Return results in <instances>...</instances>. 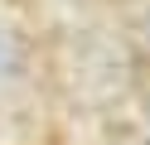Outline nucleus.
<instances>
[{
  "label": "nucleus",
  "instance_id": "f257e3e1",
  "mask_svg": "<svg viewBox=\"0 0 150 145\" xmlns=\"http://www.w3.org/2000/svg\"><path fill=\"white\" fill-rule=\"evenodd\" d=\"M68 73L82 102H102V97H116L126 87L131 63L111 34H78L68 44Z\"/></svg>",
  "mask_w": 150,
  "mask_h": 145
},
{
  "label": "nucleus",
  "instance_id": "7ed1b4c3",
  "mask_svg": "<svg viewBox=\"0 0 150 145\" xmlns=\"http://www.w3.org/2000/svg\"><path fill=\"white\" fill-rule=\"evenodd\" d=\"M145 145H150V140H145Z\"/></svg>",
  "mask_w": 150,
  "mask_h": 145
},
{
  "label": "nucleus",
  "instance_id": "f03ea898",
  "mask_svg": "<svg viewBox=\"0 0 150 145\" xmlns=\"http://www.w3.org/2000/svg\"><path fill=\"white\" fill-rule=\"evenodd\" d=\"M20 68H24V44H20L5 24H0V82H5V77H15Z\"/></svg>",
  "mask_w": 150,
  "mask_h": 145
}]
</instances>
